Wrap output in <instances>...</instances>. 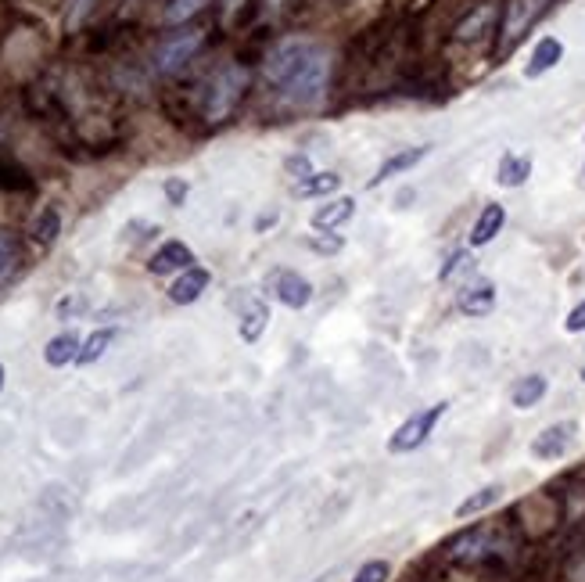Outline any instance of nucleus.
<instances>
[{
    "mask_svg": "<svg viewBox=\"0 0 585 582\" xmlns=\"http://www.w3.org/2000/svg\"><path fill=\"white\" fill-rule=\"evenodd\" d=\"M564 327H568L571 335H582V331H585V302H578V306L571 309L568 320H564Z\"/></svg>",
    "mask_w": 585,
    "mask_h": 582,
    "instance_id": "obj_32",
    "label": "nucleus"
},
{
    "mask_svg": "<svg viewBox=\"0 0 585 582\" xmlns=\"http://www.w3.org/2000/svg\"><path fill=\"white\" fill-rule=\"evenodd\" d=\"M582 381H585V367H582Z\"/></svg>",
    "mask_w": 585,
    "mask_h": 582,
    "instance_id": "obj_35",
    "label": "nucleus"
},
{
    "mask_svg": "<svg viewBox=\"0 0 585 582\" xmlns=\"http://www.w3.org/2000/svg\"><path fill=\"white\" fill-rule=\"evenodd\" d=\"M306 245L313 248V252H324V256H334V252H341V248H345V238L331 230L327 238H306Z\"/></svg>",
    "mask_w": 585,
    "mask_h": 582,
    "instance_id": "obj_30",
    "label": "nucleus"
},
{
    "mask_svg": "<svg viewBox=\"0 0 585 582\" xmlns=\"http://www.w3.org/2000/svg\"><path fill=\"white\" fill-rule=\"evenodd\" d=\"M528 177H532V159H528V155H514V151H507V155L499 159V169H496L499 187H521Z\"/></svg>",
    "mask_w": 585,
    "mask_h": 582,
    "instance_id": "obj_19",
    "label": "nucleus"
},
{
    "mask_svg": "<svg viewBox=\"0 0 585 582\" xmlns=\"http://www.w3.org/2000/svg\"><path fill=\"white\" fill-rule=\"evenodd\" d=\"M33 234L40 245H54L58 234H62V212L54 209V205L40 209V216H36V223H33Z\"/></svg>",
    "mask_w": 585,
    "mask_h": 582,
    "instance_id": "obj_24",
    "label": "nucleus"
},
{
    "mask_svg": "<svg viewBox=\"0 0 585 582\" xmlns=\"http://www.w3.org/2000/svg\"><path fill=\"white\" fill-rule=\"evenodd\" d=\"M15 259H18L15 238H11L8 230H0V277H4L11 270V266H15Z\"/></svg>",
    "mask_w": 585,
    "mask_h": 582,
    "instance_id": "obj_28",
    "label": "nucleus"
},
{
    "mask_svg": "<svg viewBox=\"0 0 585 582\" xmlns=\"http://www.w3.org/2000/svg\"><path fill=\"white\" fill-rule=\"evenodd\" d=\"M560 58H564V44H560L557 36H542L539 44H535L532 58H528V65H524V76H528V80H539V76H546L550 69H557Z\"/></svg>",
    "mask_w": 585,
    "mask_h": 582,
    "instance_id": "obj_12",
    "label": "nucleus"
},
{
    "mask_svg": "<svg viewBox=\"0 0 585 582\" xmlns=\"http://www.w3.org/2000/svg\"><path fill=\"white\" fill-rule=\"evenodd\" d=\"M492 4H481V8H474L471 15L463 18L460 26H456V40H463V44H471V40H478V36H485L489 33V26H492Z\"/></svg>",
    "mask_w": 585,
    "mask_h": 582,
    "instance_id": "obj_21",
    "label": "nucleus"
},
{
    "mask_svg": "<svg viewBox=\"0 0 585 582\" xmlns=\"http://www.w3.org/2000/svg\"><path fill=\"white\" fill-rule=\"evenodd\" d=\"M474 270V256L471 252H453V256L446 259V266H442V270H438V281H453L456 274H471Z\"/></svg>",
    "mask_w": 585,
    "mask_h": 582,
    "instance_id": "obj_26",
    "label": "nucleus"
},
{
    "mask_svg": "<svg viewBox=\"0 0 585 582\" xmlns=\"http://www.w3.org/2000/svg\"><path fill=\"white\" fill-rule=\"evenodd\" d=\"M205 4H212V0H169V8H166V22H187L191 15H198Z\"/></svg>",
    "mask_w": 585,
    "mask_h": 582,
    "instance_id": "obj_27",
    "label": "nucleus"
},
{
    "mask_svg": "<svg viewBox=\"0 0 585 582\" xmlns=\"http://www.w3.org/2000/svg\"><path fill=\"white\" fill-rule=\"evenodd\" d=\"M201 44H205V33H201V29H180V33L166 36L155 51V72L158 76H173V72H180L194 54H198Z\"/></svg>",
    "mask_w": 585,
    "mask_h": 582,
    "instance_id": "obj_5",
    "label": "nucleus"
},
{
    "mask_svg": "<svg viewBox=\"0 0 585 582\" xmlns=\"http://www.w3.org/2000/svg\"><path fill=\"white\" fill-rule=\"evenodd\" d=\"M503 223H507V209L496 205V202H489L485 209L478 212V220H474V227H471V245L474 248L489 245L499 230H503Z\"/></svg>",
    "mask_w": 585,
    "mask_h": 582,
    "instance_id": "obj_16",
    "label": "nucleus"
},
{
    "mask_svg": "<svg viewBox=\"0 0 585 582\" xmlns=\"http://www.w3.org/2000/svg\"><path fill=\"white\" fill-rule=\"evenodd\" d=\"M503 500V485L499 482H492V485H485V489H478V493H471L467 500L456 507V518H474V514H485L489 507H496V503Z\"/></svg>",
    "mask_w": 585,
    "mask_h": 582,
    "instance_id": "obj_20",
    "label": "nucleus"
},
{
    "mask_svg": "<svg viewBox=\"0 0 585 582\" xmlns=\"http://www.w3.org/2000/svg\"><path fill=\"white\" fill-rule=\"evenodd\" d=\"M266 291L288 309H306L313 302V284L302 274H295V270H270L266 274Z\"/></svg>",
    "mask_w": 585,
    "mask_h": 582,
    "instance_id": "obj_6",
    "label": "nucleus"
},
{
    "mask_svg": "<svg viewBox=\"0 0 585 582\" xmlns=\"http://www.w3.org/2000/svg\"><path fill=\"white\" fill-rule=\"evenodd\" d=\"M456 306H460L463 317H485L496 309V284L492 281H474L456 295Z\"/></svg>",
    "mask_w": 585,
    "mask_h": 582,
    "instance_id": "obj_10",
    "label": "nucleus"
},
{
    "mask_svg": "<svg viewBox=\"0 0 585 582\" xmlns=\"http://www.w3.org/2000/svg\"><path fill=\"white\" fill-rule=\"evenodd\" d=\"M284 169H288L291 177H295V184H298V180L313 177V159H309V155H302V151H298V155H288V159H284Z\"/></svg>",
    "mask_w": 585,
    "mask_h": 582,
    "instance_id": "obj_29",
    "label": "nucleus"
},
{
    "mask_svg": "<svg viewBox=\"0 0 585 582\" xmlns=\"http://www.w3.org/2000/svg\"><path fill=\"white\" fill-rule=\"evenodd\" d=\"M209 281H212V274L205 266H191V270H184V274L169 284V299H173L176 306H191V302H198L201 295H205Z\"/></svg>",
    "mask_w": 585,
    "mask_h": 582,
    "instance_id": "obj_9",
    "label": "nucleus"
},
{
    "mask_svg": "<svg viewBox=\"0 0 585 582\" xmlns=\"http://www.w3.org/2000/svg\"><path fill=\"white\" fill-rule=\"evenodd\" d=\"M388 579H392V565L381 561V557L363 561V565L356 568V575H352V582H388Z\"/></svg>",
    "mask_w": 585,
    "mask_h": 582,
    "instance_id": "obj_25",
    "label": "nucleus"
},
{
    "mask_svg": "<svg viewBox=\"0 0 585 582\" xmlns=\"http://www.w3.org/2000/svg\"><path fill=\"white\" fill-rule=\"evenodd\" d=\"M187 191H191V187H187V180H166V198L173 205H184V198H187Z\"/></svg>",
    "mask_w": 585,
    "mask_h": 582,
    "instance_id": "obj_31",
    "label": "nucleus"
},
{
    "mask_svg": "<svg viewBox=\"0 0 585 582\" xmlns=\"http://www.w3.org/2000/svg\"><path fill=\"white\" fill-rule=\"evenodd\" d=\"M79 349H83V338H79L76 331H62V335L51 338L44 349L47 367H69V363H76Z\"/></svg>",
    "mask_w": 585,
    "mask_h": 582,
    "instance_id": "obj_17",
    "label": "nucleus"
},
{
    "mask_svg": "<svg viewBox=\"0 0 585 582\" xmlns=\"http://www.w3.org/2000/svg\"><path fill=\"white\" fill-rule=\"evenodd\" d=\"M115 335H119L115 327H101V331H94V335H90L87 342H83V349H79V356H76L79 367H90V363L101 360V356L108 353V345L115 342Z\"/></svg>",
    "mask_w": 585,
    "mask_h": 582,
    "instance_id": "obj_22",
    "label": "nucleus"
},
{
    "mask_svg": "<svg viewBox=\"0 0 585 582\" xmlns=\"http://www.w3.org/2000/svg\"><path fill=\"white\" fill-rule=\"evenodd\" d=\"M546 392H550V381L542 378V374H524V378H517V385L510 388V403H514L517 410H532Z\"/></svg>",
    "mask_w": 585,
    "mask_h": 582,
    "instance_id": "obj_18",
    "label": "nucleus"
},
{
    "mask_svg": "<svg viewBox=\"0 0 585 582\" xmlns=\"http://www.w3.org/2000/svg\"><path fill=\"white\" fill-rule=\"evenodd\" d=\"M331 51L320 40L291 36L280 40L266 58V83L291 108H316L327 97Z\"/></svg>",
    "mask_w": 585,
    "mask_h": 582,
    "instance_id": "obj_1",
    "label": "nucleus"
},
{
    "mask_svg": "<svg viewBox=\"0 0 585 582\" xmlns=\"http://www.w3.org/2000/svg\"><path fill=\"white\" fill-rule=\"evenodd\" d=\"M270 223H277V212H266V216H262V220H259V230H266V227H270Z\"/></svg>",
    "mask_w": 585,
    "mask_h": 582,
    "instance_id": "obj_33",
    "label": "nucleus"
},
{
    "mask_svg": "<svg viewBox=\"0 0 585 582\" xmlns=\"http://www.w3.org/2000/svg\"><path fill=\"white\" fill-rule=\"evenodd\" d=\"M575 435H578L575 421H557V424H550V428H542V432L532 439V457L535 460H560L571 446H575Z\"/></svg>",
    "mask_w": 585,
    "mask_h": 582,
    "instance_id": "obj_7",
    "label": "nucleus"
},
{
    "mask_svg": "<svg viewBox=\"0 0 585 582\" xmlns=\"http://www.w3.org/2000/svg\"><path fill=\"white\" fill-rule=\"evenodd\" d=\"M266 324H270V306L262 299H248L245 309H241V324H237V335H241V342H259L262 331H266Z\"/></svg>",
    "mask_w": 585,
    "mask_h": 582,
    "instance_id": "obj_15",
    "label": "nucleus"
},
{
    "mask_svg": "<svg viewBox=\"0 0 585 582\" xmlns=\"http://www.w3.org/2000/svg\"><path fill=\"white\" fill-rule=\"evenodd\" d=\"M0 388H4V367H0Z\"/></svg>",
    "mask_w": 585,
    "mask_h": 582,
    "instance_id": "obj_34",
    "label": "nucleus"
},
{
    "mask_svg": "<svg viewBox=\"0 0 585 582\" xmlns=\"http://www.w3.org/2000/svg\"><path fill=\"white\" fill-rule=\"evenodd\" d=\"M245 87H248V72L241 69V65L219 69L216 76L205 83V90H201V112H205V119H212V123L227 119V115L234 112L237 101H241V94H245Z\"/></svg>",
    "mask_w": 585,
    "mask_h": 582,
    "instance_id": "obj_2",
    "label": "nucleus"
},
{
    "mask_svg": "<svg viewBox=\"0 0 585 582\" xmlns=\"http://www.w3.org/2000/svg\"><path fill=\"white\" fill-rule=\"evenodd\" d=\"M338 187H341L338 173H313V177L298 180L295 194H298V198H327V194H334Z\"/></svg>",
    "mask_w": 585,
    "mask_h": 582,
    "instance_id": "obj_23",
    "label": "nucleus"
},
{
    "mask_svg": "<svg viewBox=\"0 0 585 582\" xmlns=\"http://www.w3.org/2000/svg\"><path fill=\"white\" fill-rule=\"evenodd\" d=\"M550 4L553 0H510L507 11H503V29H499V54L514 51L528 36V29L550 11Z\"/></svg>",
    "mask_w": 585,
    "mask_h": 582,
    "instance_id": "obj_4",
    "label": "nucleus"
},
{
    "mask_svg": "<svg viewBox=\"0 0 585 582\" xmlns=\"http://www.w3.org/2000/svg\"><path fill=\"white\" fill-rule=\"evenodd\" d=\"M194 266V252L184 245V241H166V245L158 248L155 256H151L148 270L155 277H166V274H184Z\"/></svg>",
    "mask_w": 585,
    "mask_h": 582,
    "instance_id": "obj_8",
    "label": "nucleus"
},
{
    "mask_svg": "<svg viewBox=\"0 0 585 582\" xmlns=\"http://www.w3.org/2000/svg\"><path fill=\"white\" fill-rule=\"evenodd\" d=\"M492 547H496V536H492L489 529L463 532L453 547H449V557H453V561H478V557H489Z\"/></svg>",
    "mask_w": 585,
    "mask_h": 582,
    "instance_id": "obj_13",
    "label": "nucleus"
},
{
    "mask_svg": "<svg viewBox=\"0 0 585 582\" xmlns=\"http://www.w3.org/2000/svg\"><path fill=\"white\" fill-rule=\"evenodd\" d=\"M428 151H431L428 144H420V148H402V151H395V155H388V159L381 162V169L370 177V187H381L392 177H399V173H410L420 159H428Z\"/></svg>",
    "mask_w": 585,
    "mask_h": 582,
    "instance_id": "obj_11",
    "label": "nucleus"
},
{
    "mask_svg": "<svg viewBox=\"0 0 585 582\" xmlns=\"http://www.w3.org/2000/svg\"><path fill=\"white\" fill-rule=\"evenodd\" d=\"M446 410H449V403L442 399V403H431V406H424V410H417V414H410L392 432V439H388V453H413V450H420V446L431 439V432L438 428V421L446 417Z\"/></svg>",
    "mask_w": 585,
    "mask_h": 582,
    "instance_id": "obj_3",
    "label": "nucleus"
},
{
    "mask_svg": "<svg viewBox=\"0 0 585 582\" xmlns=\"http://www.w3.org/2000/svg\"><path fill=\"white\" fill-rule=\"evenodd\" d=\"M352 216H356V198L338 194V198H331V202L320 205V209L313 212V227L316 230H334V227H341V223H349Z\"/></svg>",
    "mask_w": 585,
    "mask_h": 582,
    "instance_id": "obj_14",
    "label": "nucleus"
}]
</instances>
